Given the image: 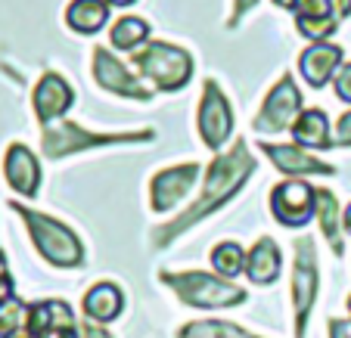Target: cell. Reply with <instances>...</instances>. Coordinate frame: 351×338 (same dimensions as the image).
<instances>
[{"instance_id": "1", "label": "cell", "mask_w": 351, "mask_h": 338, "mask_svg": "<svg viewBox=\"0 0 351 338\" xmlns=\"http://www.w3.org/2000/svg\"><path fill=\"white\" fill-rule=\"evenodd\" d=\"M252 171H255V159L249 155V143H245V140H237L230 153L218 155V159L212 161V168H208V174H206V183H202V192L196 196V202H193L178 220H171V224H165L162 230H156L153 246H159V248L168 246L174 236H180L184 230H190L196 220L208 218L215 208H221L233 192L243 186V180Z\"/></svg>"}, {"instance_id": "2", "label": "cell", "mask_w": 351, "mask_h": 338, "mask_svg": "<svg viewBox=\"0 0 351 338\" xmlns=\"http://www.w3.org/2000/svg\"><path fill=\"white\" fill-rule=\"evenodd\" d=\"M10 208L25 220L34 248L53 267H78L81 261H84V248H81L78 236H75L66 224H60V220L50 218V214H40V211H34V208L19 205V202H10Z\"/></svg>"}, {"instance_id": "3", "label": "cell", "mask_w": 351, "mask_h": 338, "mask_svg": "<svg viewBox=\"0 0 351 338\" xmlns=\"http://www.w3.org/2000/svg\"><path fill=\"white\" fill-rule=\"evenodd\" d=\"M162 283H168L178 292V298L190 307H202V311H224V307H237L249 298L245 289L227 283L221 276L202 270H184V273H159Z\"/></svg>"}, {"instance_id": "4", "label": "cell", "mask_w": 351, "mask_h": 338, "mask_svg": "<svg viewBox=\"0 0 351 338\" xmlns=\"http://www.w3.org/2000/svg\"><path fill=\"white\" fill-rule=\"evenodd\" d=\"M134 66L146 81H153L159 90H180L193 75V60L186 50L165 40H149L134 53Z\"/></svg>"}, {"instance_id": "5", "label": "cell", "mask_w": 351, "mask_h": 338, "mask_svg": "<svg viewBox=\"0 0 351 338\" xmlns=\"http://www.w3.org/2000/svg\"><path fill=\"white\" fill-rule=\"evenodd\" d=\"M153 140V131H137V133H93L84 127L62 121V125H47L44 137H40V149L47 159H66L72 153H84L93 146H109V143H146Z\"/></svg>"}, {"instance_id": "6", "label": "cell", "mask_w": 351, "mask_h": 338, "mask_svg": "<svg viewBox=\"0 0 351 338\" xmlns=\"http://www.w3.org/2000/svg\"><path fill=\"white\" fill-rule=\"evenodd\" d=\"M317 301V255L314 239H295V264H292V307H295V338H305L308 317Z\"/></svg>"}, {"instance_id": "7", "label": "cell", "mask_w": 351, "mask_h": 338, "mask_svg": "<svg viewBox=\"0 0 351 338\" xmlns=\"http://www.w3.org/2000/svg\"><path fill=\"white\" fill-rule=\"evenodd\" d=\"M196 127H199L202 143L208 149H215V153L224 146L233 133V109L215 81H206V90H202V100H199Z\"/></svg>"}, {"instance_id": "8", "label": "cell", "mask_w": 351, "mask_h": 338, "mask_svg": "<svg viewBox=\"0 0 351 338\" xmlns=\"http://www.w3.org/2000/svg\"><path fill=\"white\" fill-rule=\"evenodd\" d=\"M298 109H302L298 84L292 81V75H283L280 84H274V90L267 93L258 118L252 121L255 133H280V131H286V127H292V121L302 115Z\"/></svg>"}, {"instance_id": "9", "label": "cell", "mask_w": 351, "mask_h": 338, "mask_svg": "<svg viewBox=\"0 0 351 338\" xmlns=\"http://www.w3.org/2000/svg\"><path fill=\"white\" fill-rule=\"evenodd\" d=\"M25 332L32 338H81V323L66 301H38L28 307Z\"/></svg>"}, {"instance_id": "10", "label": "cell", "mask_w": 351, "mask_h": 338, "mask_svg": "<svg viewBox=\"0 0 351 338\" xmlns=\"http://www.w3.org/2000/svg\"><path fill=\"white\" fill-rule=\"evenodd\" d=\"M271 208L283 226H305L314 218V186L305 180H283L271 192Z\"/></svg>"}, {"instance_id": "11", "label": "cell", "mask_w": 351, "mask_h": 338, "mask_svg": "<svg viewBox=\"0 0 351 338\" xmlns=\"http://www.w3.org/2000/svg\"><path fill=\"white\" fill-rule=\"evenodd\" d=\"M196 180H199L196 161L174 165V168H165L162 174H156L153 183H149V205H153V211H171V208H178L180 199L193 190Z\"/></svg>"}, {"instance_id": "12", "label": "cell", "mask_w": 351, "mask_h": 338, "mask_svg": "<svg viewBox=\"0 0 351 338\" xmlns=\"http://www.w3.org/2000/svg\"><path fill=\"white\" fill-rule=\"evenodd\" d=\"M93 78H97L99 87H106L109 93H119V96H128V100H149V96H153L149 87L140 84L125 68V62H119L109 50H103V47L93 50Z\"/></svg>"}, {"instance_id": "13", "label": "cell", "mask_w": 351, "mask_h": 338, "mask_svg": "<svg viewBox=\"0 0 351 338\" xmlns=\"http://www.w3.org/2000/svg\"><path fill=\"white\" fill-rule=\"evenodd\" d=\"M34 115H38L40 125H53V121H60L62 115L72 109L75 103V90L66 84V78H60V75L47 72L44 78L38 81V87H34Z\"/></svg>"}, {"instance_id": "14", "label": "cell", "mask_w": 351, "mask_h": 338, "mask_svg": "<svg viewBox=\"0 0 351 338\" xmlns=\"http://www.w3.org/2000/svg\"><path fill=\"white\" fill-rule=\"evenodd\" d=\"M3 174H7V183L13 186L19 196L25 199H34L38 196V183H40V165L28 146L22 143H13L7 149V159H3Z\"/></svg>"}, {"instance_id": "15", "label": "cell", "mask_w": 351, "mask_h": 338, "mask_svg": "<svg viewBox=\"0 0 351 338\" xmlns=\"http://www.w3.org/2000/svg\"><path fill=\"white\" fill-rule=\"evenodd\" d=\"M342 68V50L336 44H311L305 53L298 56V72L305 78V84L324 87L330 84V78Z\"/></svg>"}, {"instance_id": "16", "label": "cell", "mask_w": 351, "mask_h": 338, "mask_svg": "<svg viewBox=\"0 0 351 338\" xmlns=\"http://www.w3.org/2000/svg\"><path fill=\"white\" fill-rule=\"evenodd\" d=\"M261 153L286 174H336V168L324 159H314L302 146H277V143H261Z\"/></svg>"}, {"instance_id": "17", "label": "cell", "mask_w": 351, "mask_h": 338, "mask_svg": "<svg viewBox=\"0 0 351 338\" xmlns=\"http://www.w3.org/2000/svg\"><path fill=\"white\" fill-rule=\"evenodd\" d=\"M84 317L93 323H112L121 317V307H125V295L115 283H97L90 292L84 295Z\"/></svg>"}, {"instance_id": "18", "label": "cell", "mask_w": 351, "mask_h": 338, "mask_svg": "<svg viewBox=\"0 0 351 338\" xmlns=\"http://www.w3.org/2000/svg\"><path fill=\"white\" fill-rule=\"evenodd\" d=\"M292 140L302 149H330L332 137H330V121H326L324 109H305L292 121Z\"/></svg>"}, {"instance_id": "19", "label": "cell", "mask_w": 351, "mask_h": 338, "mask_svg": "<svg viewBox=\"0 0 351 338\" xmlns=\"http://www.w3.org/2000/svg\"><path fill=\"white\" fill-rule=\"evenodd\" d=\"M245 276L255 285H267L280 276V248L274 239H258L252 252L245 255Z\"/></svg>"}, {"instance_id": "20", "label": "cell", "mask_w": 351, "mask_h": 338, "mask_svg": "<svg viewBox=\"0 0 351 338\" xmlns=\"http://www.w3.org/2000/svg\"><path fill=\"white\" fill-rule=\"evenodd\" d=\"M109 19V3L106 0H72L66 10V22L72 31L93 34L106 25Z\"/></svg>"}, {"instance_id": "21", "label": "cell", "mask_w": 351, "mask_h": 338, "mask_svg": "<svg viewBox=\"0 0 351 338\" xmlns=\"http://www.w3.org/2000/svg\"><path fill=\"white\" fill-rule=\"evenodd\" d=\"M314 214L320 220V233L326 236L330 248L342 258V230H339V205H336V196L330 190H314Z\"/></svg>"}, {"instance_id": "22", "label": "cell", "mask_w": 351, "mask_h": 338, "mask_svg": "<svg viewBox=\"0 0 351 338\" xmlns=\"http://www.w3.org/2000/svg\"><path fill=\"white\" fill-rule=\"evenodd\" d=\"M146 38H149V25H146L143 19H137V16H125V19H119L112 25V47L115 50H125V53L140 50V47L146 44Z\"/></svg>"}, {"instance_id": "23", "label": "cell", "mask_w": 351, "mask_h": 338, "mask_svg": "<svg viewBox=\"0 0 351 338\" xmlns=\"http://www.w3.org/2000/svg\"><path fill=\"white\" fill-rule=\"evenodd\" d=\"M178 335L180 338H258V335L239 329V326H233V323H224V320H199V323H186Z\"/></svg>"}, {"instance_id": "24", "label": "cell", "mask_w": 351, "mask_h": 338, "mask_svg": "<svg viewBox=\"0 0 351 338\" xmlns=\"http://www.w3.org/2000/svg\"><path fill=\"white\" fill-rule=\"evenodd\" d=\"M212 267L221 279H233L239 273H245V252L237 242H221L212 252Z\"/></svg>"}, {"instance_id": "25", "label": "cell", "mask_w": 351, "mask_h": 338, "mask_svg": "<svg viewBox=\"0 0 351 338\" xmlns=\"http://www.w3.org/2000/svg\"><path fill=\"white\" fill-rule=\"evenodd\" d=\"M28 307L22 298L10 295L7 301H0V338H16L19 332H25Z\"/></svg>"}, {"instance_id": "26", "label": "cell", "mask_w": 351, "mask_h": 338, "mask_svg": "<svg viewBox=\"0 0 351 338\" xmlns=\"http://www.w3.org/2000/svg\"><path fill=\"white\" fill-rule=\"evenodd\" d=\"M289 10L298 19H332V0H292Z\"/></svg>"}, {"instance_id": "27", "label": "cell", "mask_w": 351, "mask_h": 338, "mask_svg": "<svg viewBox=\"0 0 351 338\" xmlns=\"http://www.w3.org/2000/svg\"><path fill=\"white\" fill-rule=\"evenodd\" d=\"M332 31H336V16L332 19H298V34L314 44H324Z\"/></svg>"}, {"instance_id": "28", "label": "cell", "mask_w": 351, "mask_h": 338, "mask_svg": "<svg viewBox=\"0 0 351 338\" xmlns=\"http://www.w3.org/2000/svg\"><path fill=\"white\" fill-rule=\"evenodd\" d=\"M336 96L342 103H351V62H345L336 72Z\"/></svg>"}, {"instance_id": "29", "label": "cell", "mask_w": 351, "mask_h": 338, "mask_svg": "<svg viewBox=\"0 0 351 338\" xmlns=\"http://www.w3.org/2000/svg\"><path fill=\"white\" fill-rule=\"evenodd\" d=\"M332 146H351V112H345L336 125V137H332Z\"/></svg>"}, {"instance_id": "30", "label": "cell", "mask_w": 351, "mask_h": 338, "mask_svg": "<svg viewBox=\"0 0 351 338\" xmlns=\"http://www.w3.org/2000/svg\"><path fill=\"white\" fill-rule=\"evenodd\" d=\"M81 338H112L106 329L99 323H93V320H87V323H81Z\"/></svg>"}, {"instance_id": "31", "label": "cell", "mask_w": 351, "mask_h": 338, "mask_svg": "<svg viewBox=\"0 0 351 338\" xmlns=\"http://www.w3.org/2000/svg\"><path fill=\"white\" fill-rule=\"evenodd\" d=\"M330 338H351V320H330Z\"/></svg>"}, {"instance_id": "32", "label": "cell", "mask_w": 351, "mask_h": 338, "mask_svg": "<svg viewBox=\"0 0 351 338\" xmlns=\"http://www.w3.org/2000/svg\"><path fill=\"white\" fill-rule=\"evenodd\" d=\"M255 3H258V0H237V3H233V19H230V28H237V22L243 19V16L249 13V10H252Z\"/></svg>"}, {"instance_id": "33", "label": "cell", "mask_w": 351, "mask_h": 338, "mask_svg": "<svg viewBox=\"0 0 351 338\" xmlns=\"http://www.w3.org/2000/svg\"><path fill=\"white\" fill-rule=\"evenodd\" d=\"M10 295H13V279L10 273H0V301H7Z\"/></svg>"}, {"instance_id": "34", "label": "cell", "mask_w": 351, "mask_h": 338, "mask_svg": "<svg viewBox=\"0 0 351 338\" xmlns=\"http://www.w3.org/2000/svg\"><path fill=\"white\" fill-rule=\"evenodd\" d=\"M336 10H339V16H348L351 13V0H336Z\"/></svg>"}, {"instance_id": "35", "label": "cell", "mask_w": 351, "mask_h": 338, "mask_svg": "<svg viewBox=\"0 0 351 338\" xmlns=\"http://www.w3.org/2000/svg\"><path fill=\"white\" fill-rule=\"evenodd\" d=\"M342 226H345V233L351 236V205L345 208V214H342Z\"/></svg>"}, {"instance_id": "36", "label": "cell", "mask_w": 351, "mask_h": 338, "mask_svg": "<svg viewBox=\"0 0 351 338\" xmlns=\"http://www.w3.org/2000/svg\"><path fill=\"white\" fill-rule=\"evenodd\" d=\"M106 3H112V7H131L134 0H106Z\"/></svg>"}, {"instance_id": "37", "label": "cell", "mask_w": 351, "mask_h": 338, "mask_svg": "<svg viewBox=\"0 0 351 338\" xmlns=\"http://www.w3.org/2000/svg\"><path fill=\"white\" fill-rule=\"evenodd\" d=\"M274 3H277V7H283V10L292 7V0H274Z\"/></svg>"}, {"instance_id": "38", "label": "cell", "mask_w": 351, "mask_h": 338, "mask_svg": "<svg viewBox=\"0 0 351 338\" xmlns=\"http://www.w3.org/2000/svg\"><path fill=\"white\" fill-rule=\"evenodd\" d=\"M0 273H7V258H3V252H0Z\"/></svg>"}, {"instance_id": "39", "label": "cell", "mask_w": 351, "mask_h": 338, "mask_svg": "<svg viewBox=\"0 0 351 338\" xmlns=\"http://www.w3.org/2000/svg\"><path fill=\"white\" fill-rule=\"evenodd\" d=\"M16 338H32V335H28V332H19V335H16Z\"/></svg>"}]
</instances>
